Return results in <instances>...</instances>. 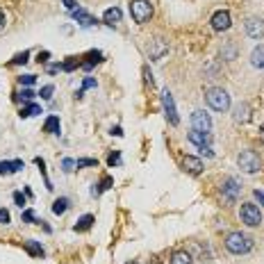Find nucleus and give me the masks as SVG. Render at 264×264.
Listing matches in <instances>:
<instances>
[{"mask_svg": "<svg viewBox=\"0 0 264 264\" xmlns=\"http://www.w3.org/2000/svg\"><path fill=\"white\" fill-rule=\"evenodd\" d=\"M48 57H50L48 52H39V61H48Z\"/></svg>", "mask_w": 264, "mask_h": 264, "instance_id": "obj_43", "label": "nucleus"}, {"mask_svg": "<svg viewBox=\"0 0 264 264\" xmlns=\"http://www.w3.org/2000/svg\"><path fill=\"white\" fill-rule=\"evenodd\" d=\"M76 166H78V169H85V166H98V162L91 160V157H85V160H78Z\"/></svg>", "mask_w": 264, "mask_h": 264, "instance_id": "obj_28", "label": "nucleus"}, {"mask_svg": "<svg viewBox=\"0 0 264 264\" xmlns=\"http://www.w3.org/2000/svg\"><path fill=\"white\" fill-rule=\"evenodd\" d=\"M10 212H7V210H0V223H10Z\"/></svg>", "mask_w": 264, "mask_h": 264, "instance_id": "obj_36", "label": "nucleus"}, {"mask_svg": "<svg viewBox=\"0 0 264 264\" xmlns=\"http://www.w3.org/2000/svg\"><path fill=\"white\" fill-rule=\"evenodd\" d=\"M246 34H248L250 39H262L264 37V21L259 19V16H250V19L246 21Z\"/></svg>", "mask_w": 264, "mask_h": 264, "instance_id": "obj_9", "label": "nucleus"}, {"mask_svg": "<svg viewBox=\"0 0 264 264\" xmlns=\"http://www.w3.org/2000/svg\"><path fill=\"white\" fill-rule=\"evenodd\" d=\"M71 14H73V19H76L80 25H85V28H91V25H96V19H94L91 14H87L85 10H73Z\"/></svg>", "mask_w": 264, "mask_h": 264, "instance_id": "obj_15", "label": "nucleus"}, {"mask_svg": "<svg viewBox=\"0 0 264 264\" xmlns=\"http://www.w3.org/2000/svg\"><path fill=\"white\" fill-rule=\"evenodd\" d=\"M182 169L187 171V173H191V175H201L203 173V162L198 160V157H184L182 160Z\"/></svg>", "mask_w": 264, "mask_h": 264, "instance_id": "obj_11", "label": "nucleus"}, {"mask_svg": "<svg viewBox=\"0 0 264 264\" xmlns=\"http://www.w3.org/2000/svg\"><path fill=\"white\" fill-rule=\"evenodd\" d=\"M118 162H121V155H118V153H112V155H109V160H107V164L109 166H116Z\"/></svg>", "mask_w": 264, "mask_h": 264, "instance_id": "obj_31", "label": "nucleus"}, {"mask_svg": "<svg viewBox=\"0 0 264 264\" xmlns=\"http://www.w3.org/2000/svg\"><path fill=\"white\" fill-rule=\"evenodd\" d=\"M127 264H137V262H127Z\"/></svg>", "mask_w": 264, "mask_h": 264, "instance_id": "obj_44", "label": "nucleus"}, {"mask_svg": "<svg viewBox=\"0 0 264 264\" xmlns=\"http://www.w3.org/2000/svg\"><path fill=\"white\" fill-rule=\"evenodd\" d=\"M237 164H239V169L244 171V173H257V171L262 169V160H259V155L253 151L241 153V155L237 157Z\"/></svg>", "mask_w": 264, "mask_h": 264, "instance_id": "obj_4", "label": "nucleus"}, {"mask_svg": "<svg viewBox=\"0 0 264 264\" xmlns=\"http://www.w3.org/2000/svg\"><path fill=\"white\" fill-rule=\"evenodd\" d=\"M21 96H23V100H32V98H34V94H32V91H30V89H25Z\"/></svg>", "mask_w": 264, "mask_h": 264, "instance_id": "obj_40", "label": "nucleus"}, {"mask_svg": "<svg viewBox=\"0 0 264 264\" xmlns=\"http://www.w3.org/2000/svg\"><path fill=\"white\" fill-rule=\"evenodd\" d=\"M43 132H48V135H59V118L48 116L46 123H43Z\"/></svg>", "mask_w": 264, "mask_h": 264, "instance_id": "obj_19", "label": "nucleus"}, {"mask_svg": "<svg viewBox=\"0 0 264 264\" xmlns=\"http://www.w3.org/2000/svg\"><path fill=\"white\" fill-rule=\"evenodd\" d=\"M262 135H264V125H262Z\"/></svg>", "mask_w": 264, "mask_h": 264, "instance_id": "obj_45", "label": "nucleus"}, {"mask_svg": "<svg viewBox=\"0 0 264 264\" xmlns=\"http://www.w3.org/2000/svg\"><path fill=\"white\" fill-rule=\"evenodd\" d=\"M61 166H64V171H71V166H76V162H73V160H64V162H61Z\"/></svg>", "mask_w": 264, "mask_h": 264, "instance_id": "obj_39", "label": "nucleus"}, {"mask_svg": "<svg viewBox=\"0 0 264 264\" xmlns=\"http://www.w3.org/2000/svg\"><path fill=\"white\" fill-rule=\"evenodd\" d=\"M94 221H96V219L91 217V214H85V217H82L80 221L76 223V232H85V230H89V228L94 226Z\"/></svg>", "mask_w": 264, "mask_h": 264, "instance_id": "obj_22", "label": "nucleus"}, {"mask_svg": "<svg viewBox=\"0 0 264 264\" xmlns=\"http://www.w3.org/2000/svg\"><path fill=\"white\" fill-rule=\"evenodd\" d=\"M253 196L257 198V201H259V205H262V208H264V191H259V189H255V191H253Z\"/></svg>", "mask_w": 264, "mask_h": 264, "instance_id": "obj_37", "label": "nucleus"}, {"mask_svg": "<svg viewBox=\"0 0 264 264\" xmlns=\"http://www.w3.org/2000/svg\"><path fill=\"white\" fill-rule=\"evenodd\" d=\"M23 221H28V223L37 221V219H34V212H32V210H25V212H23Z\"/></svg>", "mask_w": 264, "mask_h": 264, "instance_id": "obj_33", "label": "nucleus"}, {"mask_svg": "<svg viewBox=\"0 0 264 264\" xmlns=\"http://www.w3.org/2000/svg\"><path fill=\"white\" fill-rule=\"evenodd\" d=\"M34 114H41V107H39V105H34V103L21 109V116H23V118H30V116H34Z\"/></svg>", "mask_w": 264, "mask_h": 264, "instance_id": "obj_26", "label": "nucleus"}, {"mask_svg": "<svg viewBox=\"0 0 264 264\" xmlns=\"http://www.w3.org/2000/svg\"><path fill=\"white\" fill-rule=\"evenodd\" d=\"M250 61H253L255 69H264V43L253 50V55H250Z\"/></svg>", "mask_w": 264, "mask_h": 264, "instance_id": "obj_20", "label": "nucleus"}, {"mask_svg": "<svg viewBox=\"0 0 264 264\" xmlns=\"http://www.w3.org/2000/svg\"><path fill=\"white\" fill-rule=\"evenodd\" d=\"M162 107H164V114H166V121L171 125H178L180 118H178V112H175V103H173V94L169 89L162 91Z\"/></svg>", "mask_w": 264, "mask_h": 264, "instance_id": "obj_6", "label": "nucleus"}, {"mask_svg": "<svg viewBox=\"0 0 264 264\" xmlns=\"http://www.w3.org/2000/svg\"><path fill=\"white\" fill-rule=\"evenodd\" d=\"M153 5H151V0H132L130 3V14H132V21L139 25L148 23V21L153 19Z\"/></svg>", "mask_w": 264, "mask_h": 264, "instance_id": "obj_3", "label": "nucleus"}, {"mask_svg": "<svg viewBox=\"0 0 264 264\" xmlns=\"http://www.w3.org/2000/svg\"><path fill=\"white\" fill-rule=\"evenodd\" d=\"M14 201H16V205H21V208L25 205V196H23L21 191H16V193H14Z\"/></svg>", "mask_w": 264, "mask_h": 264, "instance_id": "obj_35", "label": "nucleus"}, {"mask_svg": "<svg viewBox=\"0 0 264 264\" xmlns=\"http://www.w3.org/2000/svg\"><path fill=\"white\" fill-rule=\"evenodd\" d=\"M212 30L214 32H226V30H230V25H232V19H230V12H226V10H219L217 14L212 16Z\"/></svg>", "mask_w": 264, "mask_h": 264, "instance_id": "obj_8", "label": "nucleus"}, {"mask_svg": "<svg viewBox=\"0 0 264 264\" xmlns=\"http://www.w3.org/2000/svg\"><path fill=\"white\" fill-rule=\"evenodd\" d=\"M164 52H169V43H166L164 39H155L153 46L148 48V57H151V59H160Z\"/></svg>", "mask_w": 264, "mask_h": 264, "instance_id": "obj_12", "label": "nucleus"}, {"mask_svg": "<svg viewBox=\"0 0 264 264\" xmlns=\"http://www.w3.org/2000/svg\"><path fill=\"white\" fill-rule=\"evenodd\" d=\"M171 264H193V259L187 250H178V253L171 255Z\"/></svg>", "mask_w": 264, "mask_h": 264, "instance_id": "obj_21", "label": "nucleus"}, {"mask_svg": "<svg viewBox=\"0 0 264 264\" xmlns=\"http://www.w3.org/2000/svg\"><path fill=\"white\" fill-rule=\"evenodd\" d=\"M112 184H114V180H112V178H109V175H105V178H103V182H100V184H96V187H94V189H91V193H94V196H98V193H103V191H107V189H109V187H112Z\"/></svg>", "mask_w": 264, "mask_h": 264, "instance_id": "obj_24", "label": "nucleus"}, {"mask_svg": "<svg viewBox=\"0 0 264 264\" xmlns=\"http://www.w3.org/2000/svg\"><path fill=\"white\" fill-rule=\"evenodd\" d=\"M121 19H123V14H121V10H118V7H109V10L103 14V21L107 25H112V28L121 23Z\"/></svg>", "mask_w": 264, "mask_h": 264, "instance_id": "obj_14", "label": "nucleus"}, {"mask_svg": "<svg viewBox=\"0 0 264 264\" xmlns=\"http://www.w3.org/2000/svg\"><path fill=\"white\" fill-rule=\"evenodd\" d=\"M28 57H30V52L23 50V52H19V55L12 59V64H25V61H28Z\"/></svg>", "mask_w": 264, "mask_h": 264, "instance_id": "obj_30", "label": "nucleus"}, {"mask_svg": "<svg viewBox=\"0 0 264 264\" xmlns=\"http://www.w3.org/2000/svg\"><path fill=\"white\" fill-rule=\"evenodd\" d=\"M235 121L237 123H248L250 121V105L248 103H241L235 107Z\"/></svg>", "mask_w": 264, "mask_h": 264, "instance_id": "obj_16", "label": "nucleus"}, {"mask_svg": "<svg viewBox=\"0 0 264 264\" xmlns=\"http://www.w3.org/2000/svg\"><path fill=\"white\" fill-rule=\"evenodd\" d=\"M191 127L196 132H210L212 130V118H210V114H205L203 109H196V112L191 114Z\"/></svg>", "mask_w": 264, "mask_h": 264, "instance_id": "obj_7", "label": "nucleus"}, {"mask_svg": "<svg viewBox=\"0 0 264 264\" xmlns=\"http://www.w3.org/2000/svg\"><path fill=\"white\" fill-rule=\"evenodd\" d=\"M226 248L235 255H244L253 248V239L248 235H244V232H230L226 237Z\"/></svg>", "mask_w": 264, "mask_h": 264, "instance_id": "obj_1", "label": "nucleus"}, {"mask_svg": "<svg viewBox=\"0 0 264 264\" xmlns=\"http://www.w3.org/2000/svg\"><path fill=\"white\" fill-rule=\"evenodd\" d=\"M221 193H223V198H226L228 203H235V201H237V193H239V182H237L235 178L223 180V184H221Z\"/></svg>", "mask_w": 264, "mask_h": 264, "instance_id": "obj_10", "label": "nucleus"}, {"mask_svg": "<svg viewBox=\"0 0 264 264\" xmlns=\"http://www.w3.org/2000/svg\"><path fill=\"white\" fill-rule=\"evenodd\" d=\"M239 217H241V223H246V226H250V228H255V226L262 223V212H259V208L257 205H253V203L241 205Z\"/></svg>", "mask_w": 264, "mask_h": 264, "instance_id": "obj_5", "label": "nucleus"}, {"mask_svg": "<svg viewBox=\"0 0 264 264\" xmlns=\"http://www.w3.org/2000/svg\"><path fill=\"white\" fill-rule=\"evenodd\" d=\"M19 169H23V162H21V160H14V162H0V175L16 173Z\"/></svg>", "mask_w": 264, "mask_h": 264, "instance_id": "obj_17", "label": "nucleus"}, {"mask_svg": "<svg viewBox=\"0 0 264 264\" xmlns=\"http://www.w3.org/2000/svg\"><path fill=\"white\" fill-rule=\"evenodd\" d=\"M98 61H103V52H98V50H91V52H87V61H82V69L85 71H89V69H94V64H98Z\"/></svg>", "mask_w": 264, "mask_h": 264, "instance_id": "obj_18", "label": "nucleus"}, {"mask_svg": "<svg viewBox=\"0 0 264 264\" xmlns=\"http://www.w3.org/2000/svg\"><path fill=\"white\" fill-rule=\"evenodd\" d=\"M205 100H208V105L214 109V112H226V109L230 107V96H228V91L221 89V87H212V89H208Z\"/></svg>", "mask_w": 264, "mask_h": 264, "instance_id": "obj_2", "label": "nucleus"}, {"mask_svg": "<svg viewBox=\"0 0 264 264\" xmlns=\"http://www.w3.org/2000/svg\"><path fill=\"white\" fill-rule=\"evenodd\" d=\"M91 87H96V80H91V78H87V80L82 82V89L78 91V98H82V94H85V89H91Z\"/></svg>", "mask_w": 264, "mask_h": 264, "instance_id": "obj_29", "label": "nucleus"}, {"mask_svg": "<svg viewBox=\"0 0 264 264\" xmlns=\"http://www.w3.org/2000/svg\"><path fill=\"white\" fill-rule=\"evenodd\" d=\"M21 80V85H25V87H30V85H34V76H21L19 78Z\"/></svg>", "mask_w": 264, "mask_h": 264, "instance_id": "obj_32", "label": "nucleus"}, {"mask_svg": "<svg viewBox=\"0 0 264 264\" xmlns=\"http://www.w3.org/2000/svg\"><path fill=\"white\" fill-rule=\"evenodd\" d=\"M61 3H64V7H66L69 12L76 10V0H61Z\"/></svg>", "mask_w": 264, "mask_h": 264, "instance_id": "obj_38", "label": "nucleus"}, {"mask_svg": "<svg viewBox=\"0 0 264 264\" xmlns=\"http://www.w3.org/2000/svg\"><path fill=\"white\" fill-rule=\"evenodd\" d=\"M144 78H146V85L153 87V76H151V69H148V66H144Z\"/></svg>", "mask_w": 264, "mask_h": 264, "instance_id": "obj_34", "label": "nucleus"}, {"mask_svg": "<svg viewBox=\"0 0 264 264\" xmlns=\"http://www.w3.org/2000/svg\"><path fill=\"white\" fill-rule=\"evenodd\" d=\"M189 142L196 144L198 148H203V146H210V142H212V132H189Z\"/></svg>", "mask_w": 264, "mask_h": 264, "instance_id": "obj_13", "label": "nucleus"}, {"mask_svg": "<svg viewBox=\"0 0 264 264\" xmlns=\"http://www.w3.org/2000/svg\"><path fill=\"white\" fill-rule=\"evenodd\" d=\"M52 91H55V87H52V85H46L41 91H39V96H41L43 100H50V98H52Z\"/></svg>", "mask_w": 264, "mask_h": 264, "instance_id": "obj_27", "label": "nucleus"}, {"mask_svg": "<svg viewBox=\"0 0 264 264\" xmlns=\"http://www.w3.org/2000/svg\"><path fill=\"white\" fill-rule=\"evenodd\" d=\"M112 135H116V137H123V130H121V127H112Z\"/></svg>", "mask_w": 264, "mask_h": 264, "instance_id": "obj_42", "label": "nucleus"}, {"mask_svg": "<svg viewBox=\"0 0 264 264\" xmlns=\"http://www.w3.org/2000/svg\"><path fill=\"white\" fill-rule=\"evenodd\" d=\"M66 210H69V198H57L55 203H52V212H55L57 217H61Z\"/></svg>", "mask_w": 264, "mask_h": 264, "instance_id": "obj_23", "label": "nucleus"}, {"mask_svg": "<svg viewBox=\"0 0 264 264\" xmlns=\"http://www.w3.org/2000/svg\"><path fill=\"white\" fill-rule=\"evenodd\" d=\"M25 250H28L30 255H34V257H43V248L37 241H25Z\"/></svg>", "mask_w": 264, "mask_h": 264, "instance_id": "obj_25", "label": "nucleus"}, {"mask_svg": "<svg viewBox=\"0 0 264 264\" xmlns=\"http://www.w3.org/2000/svg\"><path fill=\"white\" fill-rule=\"evenodd\" d=\"M5 25H7V19H5V14H3V12H0V32H3V30H5Z\"/></svg>", "mask_w": 264, "mask_h": 264, "instance_id": "obj_41", "label": "nucleus"}]
</instances>
